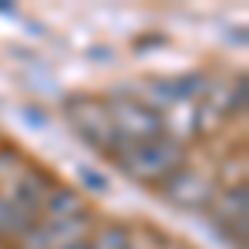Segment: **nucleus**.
Masks as SVG:
<instances>
[{"label":"nucleus","instance_id":"1","mask_svg":"<svg viewBox=\"0 0 249 249\" xmlns=\"http://www.w3.org/2000/svg\"><path fill=\"white\" fill-rule=\"evenodd\" d=\"M113 163L136 183L146 186H160L163 179H170L176 170H183L186 153L173 136H160V140H146V143H130L113 156Z\"/></svg>","mask_w":249,"mask_h":249},{"label":"nucleus","instance_id":"2","mask_svg":"<svg viewBox=\"0 0 249 249\" xmlns=\"http://www.w3.org/2000/svg\"><path fill=\"white\" fill-rule=\"evenodd\" d=\"M67 120H70V126L77 130L80 140H83L87 146H93L96 153L116 156L126 146L113 130L107 100H100V96H87V93L70 96V100H67Z\"/></svg>","mask_w":249,"mask_h":249},{"label":"nucleus","instance_id":"3","mask_svg":"<svg viewBox=\"0 0 249 249\" xmlns=\"http://www.w3.org/2000/svg\"><path fill=\"white\" fill-rule=\"evenodd\" d=\"M107 110L113 120L116 136L130 146V143H146V140H160L166 133V116L156 113L153 107H146L143 100H130V96H120V100H107Z\"/></svg>","mask_w":249,"mask_h":249},{"label":"nucleus","instance_id":"4","mask_svg":"<svg viewBox=\"0 0 249 249\" xmlns=\"http://www.w3.org/2000/svg\"><path fill=\"white\" fill-rule=\"evenodd\" d=\"M213 83L206 73H179V77H156L143 83V103L153 107L156 113H163L166 107H183V103H196L199 96H206Z\"/></svg>","mask_w":249,"mask_h":249},{"label":"nucleus","instance_id":"5","mask_svg":"<svg viewBox=\"0 0 249 249\" xmlns=\"http://www.w3.org/2000/svg\"><path fill=\"white\" fill-rule=\"evenodd\" d=\"M160 196L179 210H210L216 199V183L196 170H176L170 179L160 183Z\"/></svg>","mask_w":249,"mask_h":249},{"label":"nucleus","instance_id":"6","mask_svg":"<svg viewBox=\"0 0 249 249\" xmlns=\"http://www.w3.org/2000/svg\"><path fill=\"white\" fill-rule=\"evenodd\" d=\"M87 230H90V216L87 213H77L70 219H60V223H47V219H37V226L20 239L23 249H63L77 239H87Z\"/></svg>","mask_w":249,"mask_h":249},{"label":"nucleus","instance_id":"7","mask_svg":"<svg viewBox=\"0 0 249 249\" xmlns=\"http://www.w3.org/2000/svg\"><path fill=\"white\" fill-rule=\"evenodd\" d=\"M50 193V179L43 176V173L37 170H23L10 183V193H7V199L14 203V206H20L23 213H34L37 216L40 213V203H43V196Z\"/></svg>","mask_w":249,"mask_h":249},{"label":"nucleus","instance_id":"8","mask_svg":"<svg viewBox=\"0 0 249 249\" xmlns=\"http://www.w3.org/2000/svg\"><path fill=\"white\" fill-rule=\"evenodd\" d=\"M83 213V203H80V193L70 190V186H50V193L43 196V203H40V219H47V223H60V219H70V216H77Z\"/></svg>","mask_w":249,"mask_h":249},{"label":"nucleus","instance_id":"9","mask_svg":"<svg viewBox=\"0 0 249 249\" xmlns=\"http://www.w3.org/2000/svg\"><path fill=\"white\" fill-rule=\"evenodd\" d=\"M40 216L23 213L20 206H14L3 193H0V239H23L27 232L37 226Z\"/></svg>","mask_w":249,"mask_h":249},{"label":"nucleus","instance_id":"10","mask_svg":"<svg viewBox=\"0 0 249 249\" xmlns=\"http://www.w3.org/2000/svg\"><path fill=\"white\" fill-rule=\"evenodd\" d=\"M87 243H90V249H126L133 243V232H130V226H123V223H110V226H103Z\"/></svg>","mask_w":249,"mask_h":249},{"label":"nucleus","instance_id":"11","mask_svg":"<svg viewBox=\"0 0 249 249\" xmlns=\"http://www.w3.org/2000/svg\"><path fill=\"white\" fill-rule=\"evenodd\" d=\"M77 183H80V190H87V193H107L110 190V179L100 170H93V166H77Z\"/></svg>","mask_w":249,"mask_h":249},{"label":"nucleus","instance_id":"12","mask_svg":"<svg viewBox=\"0 0 249 249\" xmlns=\"http://www.w3.org/2000/svg\"><path fill=\"white\" fill-rule=\"evenodd\" d=\"M20 123H27L30 130H47L50 126V113L40 110V107H23L20 110Z\"/></svg>","mask_w":249,"mask_h":249},{"label":"nucleus","instance_id":"13","mask_svg":"<svg viewBox=\"0 0 249 249\" xmlns=\"http://www.w3.org/2000/svg\"><path fill=\"white\" fill-rule=\"evenodd\" d=\"M63 249H90V243L87 239H77V243H70V246H63Z\"/></svg>","mask_w":249,"mask_h":249},{"label":"nucleus","instance_id":"14","mask_svg":"<svg viewBox=\"0 0 249 249\" xmlns=\"http://www.w3.org/2000/svg\"><path fill=\"white\" fill-rule=\"evenodd\" d=\"M126 249H143V246H140V243H130V246H126Z\"/></svg>","mask_w":249,"mask_h":249},{"label":"nucleus","instance_id":"15","mask_svg":"<svg viewBox=\"0 0 249 249\" xmlns=\"http://www.w3.org/2000/svg\"><path fill=\"white\" fill-rule=\"evenodd\" d=\"M166 249H179V246H173V243H166Z\"/></svg>","mask_w":249,"mask_h":249}]
</instances>
